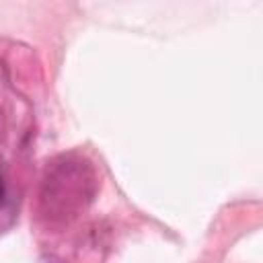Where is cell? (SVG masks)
<instances>
[{
    "label": "cell",
    "instance_id": "obj_2",
    "mask_svg": "<svg viewBox=\"0 0 263 263\" xmlns=\"http://www.w3.org/2000/svg\"><path fill=\"white\" fill-rule=\"evenodd\" d=\"M2 199H4V181L0 177V203H2Z\"/></svg>",
    "mask_w": 263,
    "mask_h": 263
},
{
    "label": "cell",
    "instance_id": "obj_1",
    "mask_svg": "<svg viewBox=\"0 0 263 263\" xmlns=\"http://www.w3.org/2000/svg\"><path fill=\"white\" fill-rule=\"evenodd\" d=\"M92 175L80 160L58 162L43 181L41 201L51 216H70L84 208L92 195Z\"/></svg>",
    "mask_w": 263,
    "mask_h": 263
}]
</instances>
